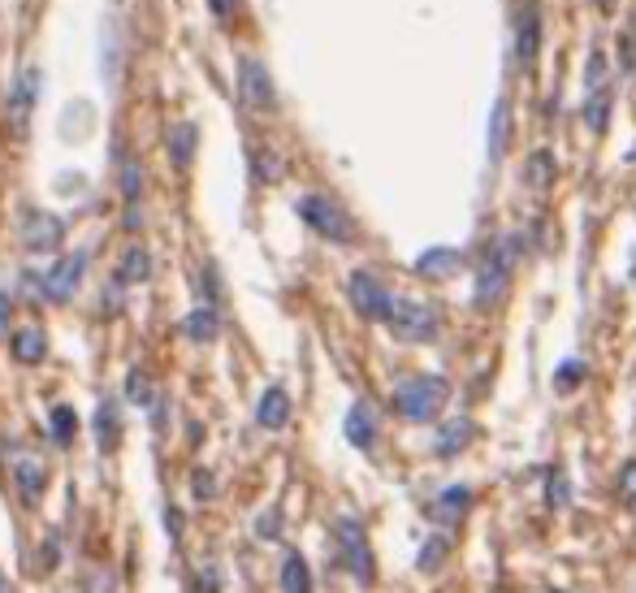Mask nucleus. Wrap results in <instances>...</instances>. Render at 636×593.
I'll return each mask as SVG.
<instances>
[{
  "label": "nucleus",
  "instance_id": "nucleus-1",
  "mask_svg": "<svg viewBox=\"0 0 636 593\" xmlns=\"http://www.w3.org/2000/svg\"><path fill=\"white\" fill-rule=\"evenodd\" d=\"M446 398H450V386L441 377H434V373H420V377H407L395 391V407L403 421L425 425V421H438Z\"/></svg>",
  "mask_w": 636,
  "mask_h": 593
},
{
  "label": "nucleus",
  "instance_id": "nucleus-2",
  "mask_svg": "<svg viewBox=\"0 0 636 593\" xmlns=\"http://www.w3.org/2000/svg\"><path fill=\"white\" fill-rule=\"evenodd\" d=\"M386 325H390V334L403 338V343H434L441 334V317L429 299H395Z\"/></svg>",
  "mask_w": 636,
  "mask_h": 593
},
{
  "label": "nucleus",
  "instance_id": "nucleus-3",
  "mask_svg": "<svg viewBox=\"0 0 636 593\" xmlns=\"http://www.w3.org/2000/svg\"><path fill=\"white\" fill-rule=\"evenodd\" d=\"M299 217H304V226H308L312 235L329 238V243H351V238H356L351 217L329 196H304L299 199Z\"/></svg>",
  "mask_w": 636,
  "mask_h": 593
},
{
  "label": "nucleus",
  "instance_id": "nucleus-4",
  "mask_svg": "<svg viewBox=\"0 0 636 593\" xmlns=\"http://www.w3.org/2000/svg\"><path fill=\"white\" fill-rule=\"evenodd\" d=\"M511 265H516V238H494L485 260L477 269V299L480 304H494L503 290H507V277H511Z\"/></svg>",
  "mask_w": 636,
  "mask_h": 593
},
{
  "label": "nucleus",
  "instance_id": "nucleus-5",
  "mask_svg": "<svg viewBox=\"0 0 636 593\" xmlns=\"http://www.w3.org/2000/svg\"><path fill=\"white\" fill-rule=\"evenodd\" d=\"M351 304H356L364 317L386 320L390 317V308H395V295H390L372 274H356L351 277Z\"/></svg>",
  "mask_w": 636,
  "mask_h": 593
},
{
  "label": "nucleus",
  "instance_id": "nucleus-6",
  "mask_svg": "<svg viewBox=\"0 0 636 593\" xmlns=\"http://www.w3.org/2000/svg\"><path fill=\"white\" fill-rule=\"evenodd\" d=\"M239 91L251 109H274V79L256 57H242L239 66Z\"/></svg>",
  "mask_w": 636,
  "mask_h": 593
},
{
  "label": "nucleus",
  "instance_id": "nucleus-7",
  "mask_svg": "<svg viewBox=\"0 0 636 593\" xmlns=\"http://www.w3.org/2000/svg\"><path fill=\"white\" fill-rule=\"evenodd\" d=\"M541 52V4H524L519 9V27H516V61L528 70Z\"/></svg>",
  "mask_w": 636,
  "mask_h": 593
},
{
  "label": "nucleus",
  "instance_id": "nucleus-8",
  "mask_svg": "<svg viewBox=\"0 0 636 593\" xmlns=\"http://www.w3.org/2000/svg\"><path fill=\"white\" fill-rule=\"evenodd\" d=\"M82 265H87V256H70V260H61V265H52L48 274H43V295L52 299V304H66L70 295H74V286H79L82 277Z\"/></svg>",
  "mask_w": 636,
  "mask_h": 593
},
{
  "label": "nucleus",
  "instance_id": "nucleus-9",
  "mask_svg": "<svg viewBox=\"0 0 636 593\" xmlns=\"http://www.w3.org/2000/svg\"><path fill=\"white\" fill-rule=\"evenodd\" d=\"M22 243H27L31 251H52V247L61 243V221L40 213V208H31V213H27V226H22Z\"/></svg>",
  "mask_w": 636,
  "mask_h": 593
},
{
  "label": "nucleus",
  "instance_id": "nucleus-10",
  "mask_svg": "<svg viewBox=\"0 0 636 593\" xmlns=\"http://www.w3.org/2000/svg\"><path fill=\"white\" fill-rule=\"evenodd\" d=\"M256 421H260L265 429H281V425L290 421V398H286V391H281V386H274V391H265V395H260Z\"/></svg>",
  "mask_w": 636,
  "mask_h": 593
},
{
  "label": "nucleus",
  "instance_id": "nucleus-11",
  "mask_svg": "<svg viewBox=\"0 0 636 593\" xmlns=\"http://www.w3.org/2000/svg\"><path fill=\"white\" fill-rule=\"evenodd\" d=\"M342 546H347V559H351V572H359L368 581L372 563H368V551H364V528L356 520H342Z\"/></svg>",
  "mask_w": 636,
  "mask_h": 593
},
{
  "label": "nucleus",
  "instance_id": "nucleus-12",
  "mask_svg": "<svg viewBox=\"0 0 636 593\" xmlns=\"http://www.w3.org/2000/svg\"><path fill=\"white\" fill-rule=\"evenodd\" d=\"M347 437H351V446H359V451H368V446H372V437H377V425H372V412H368V403H356V407L347 412Z\"/></svg>",
  "mask_w": 636,
  "mask_h": 593
},
{
  "label": "nucleus",
  "instance_id": "nucleus-13",
  "mask_svg": "<svg viewBox=\"0 0 636 593\" xmlns=\"http://www.w3.org/2000/svg\"><path fill=\"white\" fill-rule=\"evenodd\" d=\"M281 593H312V576H308L304 554H286V563H281Z\"/></svg>",
  "mask_w": 636,
  "mask_h": 593
},
{
  "label": "nucleus",
  "instance_id": "nucleus-14",
  "mask_svg": "<svg viewBox=\"0 0 636 593\" xmlns=\"http://www.w3.org/2000/svg\"><path fill=\"white\" fill-rule=\"evenodd\" d=\"M13 476H18V490H22V498H31V503H36V498L43 494V468L36 464V459H31V455L13 464Z\"/></svg>",
  "mask_w": 636,
  "mask_h": 593
},
{
  "label": "nucleus",
  "instance_id": "nucleus-15",
  "mask_svg": "<svg viewBox=\"0 0 636 593\" xmlns=\"http://www.w3.org/2000/svg\"><path fill=\"white\" fill-rule=\"evenodd\" d=\"M13 356L22 359V364L43 359V334L40 329H18V334H13Z\"/></svg>",
  "mask_w": 636,
  "mask_h": 593
},
{
  "label": "nucleus",
  "instance_id": "nucleus-16",
  "mask_svg": "<svg viewBox=\"0 0 636 593\" xmlns=\"http://www.w3.org/2000/svg\"><path fill=\"white\" fill-rule=\"evenodd\" d=\"M182 329H187V338H196V343H208V338H217V317H212L208 308H196L191 317L182 320Z\"/></svg>",
  "mask_w": 636,
  "mask_h": 593
},
{
  "label": "nucleus",
  "instance_id": "nucleus-17",
  "mask_svg": "<svg viewBox=\"0 0 636 593\" xmlns=\"http://www.w3.org/2000/svg\"><path fill=\"white\" fill-rule=\"evenodd\" d=\"M450 265H459V256L455 251H425L420 260H416V269L429 277H446L450 274Z\"/></svg>",
  "mask_w": 636,
  "mask_h": 593
},
{
  "label": "nucleus",
  "instance_id": "nucleus-18",
  "mask_svg": "<svg viewBox=\"0 0 636 593\" xmlns=\"http://www.w3.org/2000/svg\"><path fill=\"white\" fill-rule=\"evenodd\" d=\"M606 118H610V91H589V109H585V121L589 130H606Z\"/></svg>",
  "mask_w": 636,
  "mask_h": 593
},
{
  "label": "nucleus",
  "instance_id": "nucleus-19",
  "mask_svg": "<svg viewBox=\"0 0 636 593\" xmlns=\"http://www.w3.org/2000/svg\"><path fill=\"white\" fill-rule=\"evenodd\" d=\"M100 446L105 451L118 446V407L113 403H100Z\"/></svg>",
  "mask_w": 636,
  "mask_h": 593
},
{
  "label": "nucleus",
  "instance_id": "nucleus-20",
  "mask_svg": "<svg viewBox=\"0 0 636 593\" xmlns=\"http://www.w3.org/2000/svg\"><path fill=\"white\" fill-rule=\"evenodd\" d=\"M31 87H36V79L18 82V91H13V126H18V130L31 118Z\"/></svg>",
  "mask_w": 636,
  "mask_h": 593
},
{
  "label": "nucleus",
  "instance_id": "nucleus-21",
  "mask_svg": "<svg viewBox=\"0 0 636 593\" xmlns=\"http://www.w3.org/2000/svg\"><path fill=\"white\" fill-rule=\"evenodd\" d=\"M52 437H57L61 446L74 437V412H70L66 403H57V407H52Z\"/></svg>",
  "mask_w": 636,
  "mask_h": 593
},
{
  "label": "nucleus",
  "instance_id": "nucleus-22",
  "mask_svg": "<svg viewBox=\"0 0 636 593\" xmlns=\"http://www.w3.org/2000/svg\"><path fill=\"white\" fill-rule=\"evenodd\" d=\"M143 277H148V256L135 247L121 256V281H143Z\"/></svg>",
  "mask_w": 636,
  "mask_h": 593
},
{
  "label": "nucleus",
  "instance_id": "nucleus-23",
  "mask_svg": "<svg viewBox=\"0 0 636 593\" xmlns=\"http://www.w3.org/2000/svg\"><path fill=\"white\" fill-rule=\"evenodd\" d=\"M503 148H507V100H498V109H494V135H489V152L503 157Z\"/></svg>",
  "mask_w": 636,
  "mask_h": 593
},
{
  "label": "nucleus",
  "instance_id": "nucleus-24",
  "mask_svg": "<svg viewBox=\"0 0 636 593\" xmlns=\"http://www.w3.org/2000/svg\"><path fill=\"white\" fill-rule=\"evenodd\" d=\"M473 434V425H446L441 429V455H455V451H464V437Z\"/></svg>",
  "mask_w": 636,
  "mask_h": 593
},
{
  "label": "nucleus",
  "instance_id": "nucleus-25",
  "mask_svg": "<svg viewBox=\"0 0 636 593\" xmlns=\"http://www.w3.org/2000/svg\"><path fill=\"white\" fill-rule=\"evenodd\" d=\"M191 139H196V130H191V126H178V130H173V160H178V165H187V160H191Z\"/></svg>",
  "mask_w": 636,
  "mask_h": 593
},
{
  "label": "nucleus",
  "instance_id": "nucleus-26",
  "mask_svg": "<svg viewBox=\"0 0 636 593\" xmlns=\"http://www.w3.org/2000/svg\"><path fill=\"white\" fill-rule=\"evenodd\" d=\"M550 174H555V169H550V152H537L533 165H528V182H533V187H546Z\"/></svg>",
  "mask_w": 636,
  "mask_h": 593
},
{
  "label": "nucleus",
  "instance_id": "nucleus-27",
  "mask_svg": "<svg viewBox=\"0 0 636 593\" xmlns=\"http://www.w3.org/2000/svg\"><path fill=\"white\" fill-rule=\"evenodd\" d=\"M624 498H628V503H636V464L624 473Z\"/></svg>",
  "mask_w": 636,
  "mask_h": 593
},
{
  "label": "nucleus",
  "instance_id": "nucleus-28",
  "mask_svg": "<svg viewBox=\"0 0 636 593\" xmlns=\"http://www.w3.org/2000/svg\"><path fill=\"white\" fill-rule=\"evenodd\" d=\"M4 329H9V299L0 295V334H4Z\"/></svg>",
  "mask_w": 636,
  "mask_h": 593
},
{
  "label": "nucleus",
  "instance_id": "nucleus-29",
  "mask_svg": "<svg viewBox=\"0 0 636 593\" xmlns=\"http://www.w3.org/2000/svg\"><path fill=\"white\" fill-rule=\"evenodd\" d=\"M208 4H212V9H217V13H230V9H235V4H239V0H208Z\"/></svg>",
  "mask_w": 636,
  "mask_h": 593
},
{
  "label": "nucleus",
  "instance_id": "nucleus-30",
  "mask_svg": "<svg viewBox=\"0 0 636 593\" xmlns=\"http://www.w3.org/2000/svg\"><path fill=\"white\" fill-rule=\"evenodd\" d=\"M597 4H602V9H610V4H615V0H597Z\"/></svg>",
  "mask_w": 636,
  "mask_h": 593
},
{
  "label": "nucleus",
  "instance_id": "nucleus-31",
  "mask_svg": "<svg viewBox=\"0 0 636 593\" xmlns=\"http://www.w3.org/2000/svg\"><path fill=\"white\" fill-rule=\"evenodd\" d=\"M0 593H9V590H4V581H0Z\"/></svg>",
  "mask_w": 636,
  "mask_h": 593
}]
</instances>
